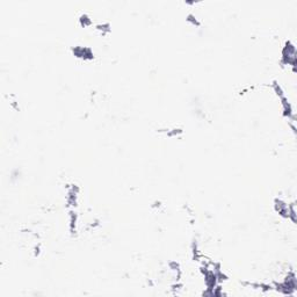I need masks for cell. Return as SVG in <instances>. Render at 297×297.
Masks as SVG:
<instances>
[{
	"label": "cell",
	"mask_w": 297,
	"mask_h": 297,
	"mask_svg": "<svg viewBox=\"0 0 297 297\" xmlns=\"http://www.w3.org/2000/svg\"><path fill=\"white\" fill-rule=\"evenodd\" d=\"M73 54H74V56H77V57H79V58H82V59H85V61H87V59H93L94 58V56H93V51L90 49V48H82V46H76L74 49H73Z\"/></svg>",
	"instance_id": "obj_1"
},
{
	"label": "cell",
	"mask_w": 297,
	"mask_h": 297,
	"mask_svg": "<svg viewBox=\"0 0 297 297\" xmlns=\"http://www.w3.org/2000/svg\"><path fill=\"white\" fill-rule=\"evenodd\" d=\"M79 22H80V25L82 26V27H87V26L92 25L91 18L87 15V14H82V15L80 16V19H79Z\"/></svg>",
	"instance_id": "obj_2"
},
{
	"label": "cell",
	"mask_w": 297,
	"mask_h": 297,
	"mask_svg": "<svg viewBox=\"0 0 297 297\" xmlns=\"http://www.w3.org/2000/svg\"><path fill=\"white\" fill-rule=\"evenodd\" d=\"M191 25H193V26H195V27H199V26H201V22L200 21L197 20L196 19V16L195 15H193V14H188L187 15V19H186Z\"/></svg>",
	"instance_id": "obj_3"
},
{
	"label": "cell",
	"mask_w": 297,
	"mask_h": 297,
	"mask_svg": "<svg viewBox=\"0 0 297 297\" xmlns=\"http://www.w3.org/2000/svg\"><path fill=\"white\" fill-rule=\"evenodd\" d=\"M96 29L99 31H101L102 34H106L110 31V25L109 23H105V25H98L96 26Z\"/></svg>",
	"instance_id": "obj_4"
}]
</instances>
